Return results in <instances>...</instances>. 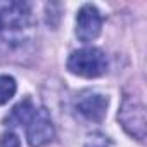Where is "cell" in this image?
I'll list each match as a JSON object with an SVG mask.
<instances>
[{
	"label": "cell",
	"instance_id": "cell-1",
	"mask_svg": "<svg viewBox=\"0 0 147 147\" xmlns=\"http://www.w3.org/2000/svg\"><path fill=\"white\" fill-rule=\"evenodd\" d=\"M33 33L31 7L26 2L0 4V42L9 47H19Z\"/></svg>",
	"mask_w": 147,
	"mask_h": 147
},
{
	"label": "cell",
	"instance_id": "cell-2",
	"mask_svg": "<svg viewBox=\"0 0 147 147\" xmlns=\"http://www.w3.org/2000/svg\"><path fill=\"white\" fill-rule=\"evenodd\" d=\"M67 69L83 78H99L107 71V57L100 49L87 47L75 50L67 59Z\"/></svg>",
	"mask_w": 147,
	"mask_h": 147
},
{
	"label": "cell",
	"instance_id": "cell-3",
	"mask_svg": "<svg viewBox=\"0 0 147 147\" xmlns=\"http://www.w3.org/2000/svg\"><path fill=\"white\" fill-rule=\"evenodd\" d=\"M24 128H26V138L30 147H43L50 144L55 137L50 114L45 107H36L30 116V119L26 121Z\"/></svg>",
	"mask_w": 147,
	"mask_h": 147
},
{
	"label": "cell",
	"instance_id": "cell-4",
	"mask_svg": "<svg viewBox=\"0 0 147 147\" xmlns=\"http://www.w3.org/2000/svg\"><path fill=\"white\" fill-rule=\"evenodd\" d=\"M118 119L121 126L128 131V135L135 137L140 142L145 138V109L137 99L133 97L123 99L121 109L118 113Z\"/></svg>",
	"mask_w": 147,
	"mask_h": 147
},
{
	"label": "cell",
	"instance_id": "cell-5",
	"mask_svg": "<svg viewBox=\"0 0 147 147\" xmlns=\"http://www.w3.org/2000/svg\"><path fill=\"white\" fill-rule=\"evenodd\" d=\"M102 30V16L99 9L92 4H85L76 16V36L80 42L88 43L100 35Z\"/></svg>",
	"mask_w": 147,
	"mask_h": 147
},
{
	"label": "cell",
	"instance_id": "cell-6",
	"mask_svg": "<svg viewBox=\"0 0 147 147\" xmlns=\"http://www.w3.org/2000/svg\"><path fill=\"white\" fill-rule=\"evenodd\" d=\"M75 109L78 111L80 116H83L88 121H102L106 116V109H107V97L94 92V90H85L76 97L75 102Z\"/></svg>",
	"mask_w": 147,
	"mask_h": 147
},
{
	"label": "cell",
	"instance_id": "cell-7",
	"mask_svg": "<svg viewBox=\"0 0 147 147\" xmlns=\"http://www.w3.org/2000/svg\"><path fill=\"white\" fill-rule=\"evenodd\" d=\"M35 109H36V106L33 104V100L30 97H26V99H23L21 102H18L11 109V113L5 116L4 123L7 126H24Z\"/></svg>",
	"mask_w": 147,
	"mask_h": 147
},
{
	"label": "cell",
	"instance_id": "cell-8",
	"mask_svg": "<svg viewBox=\"0 0 147 147\" xmlns=\"http://www.w3.org/2000/svg\"><path fill=\"white\" fill-rule=\"evenodd\" d=\"M16 90H18V85L12 76H7V75L0 76V106L7 104L14 97Z\"/></svg>",
	"mask_w": 147,
	"mask_h": 147
},
{
	"label": "cell",
	"instance_id": "cell-9",
	"mask_svg": "<svg viewBox=\"0 0 147 147\" xmlns=\"http://www.w3.org/2000/svg\"><path fill=\"white\" fill-rule=\"evenodd\" d=\"M0 147H21V140L14 131H4L0 135Z\"/></svg>",
	"mask_w": 147,
	"mask_h": 147
},
{
	"label": "cell",
	"instance_id": "cell-10",
	"mask_svg": "<svg viewBox=\"0 0 147 147\" xmlns=\"http://www.w3.org/2000/svg\"><path fill=\"white\" fill-rule=\"evenodd\" d=\"M85 147H111V140L102 133H94L88 137Z\"/></svg>",
	"mask_w": 147,
	"mask_h": 147
}]
</instances>
